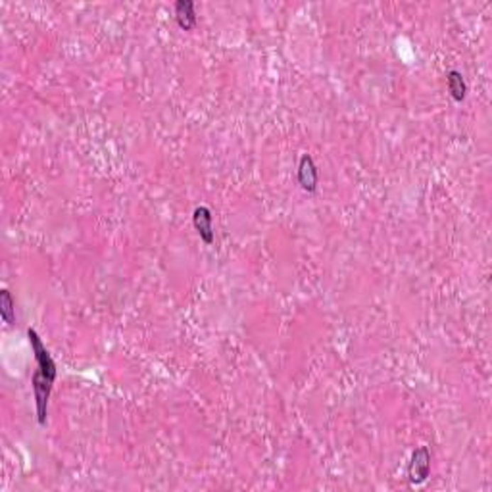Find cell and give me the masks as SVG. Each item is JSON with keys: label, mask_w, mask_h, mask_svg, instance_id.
I'll list each match as a JSON object with an SVG mask.
<instances>
[{"label": "cell", "mask_w": 492, "mask_h": 492, "mask_svg": "<svg viewBox=\"0 0 492 492\" xmlns=\"http://www.w3.org/2000/svg\"><path fill=\"white\" fill-rule=\"evenodd\" d=\"M0 317L6 325L16 322V304H13L12 293L8 289L0 290Z\"/></svg>", "instance_id": "cell-8"}, {"label": "cell", "mask_w": 492, "mask_h": 492, "mask_svg": "<svg viewBox=\"0 0 492 492\" xmlns=\"http://www.w3.org/2000/svg\"><path fill=\"white\" fill-rule=\"evenodd\" d=\"M54 381H50L46 375H43L37 369L31 377V387H33V396H35V412H37V421L39 425H45L46 415H48V398H50V393H53Z\"/></svg>", "instance_id": "cell-1"}, {"label": "cell", "mask_w": 492, "mask_h": 492, "mask_svg": "<svg viewBox=\"0 0 492 492\" xmlns=\"http://www.w3.org/2000/svg\"><path fill=\"white\" fill-rule=\"evenodd\" d=\"M192 225L206 244L214 243V216L208 206H198L192 212Z\"/></svg>", "instance_id": "cell-4"}, {"label": "cell", "mask_w": 492, "mask_h": 492, "mask_svg": "<svg viewBox=\"0 0 492 492\" xmlns=\"http://www.w3.org/2000/svg\"><path fill=\"white\" fill-rule=\"evenodd\" d=\"M447 85H448L450 97H452L456 102H461V100L466 99V94H467L466 79H464V75H461L458 70H450V72L447 73Z\"/></svg>", "instance_id": "cell-7"}, {"label": "cell", "mask_w": 492, "mask_h": 492, "mask_svg": "<svg viewBox=\"0 0 492 492\" xmlns=\"http://www.w3.org/2000/svg\"><path fill=\"white\" fill-rule=\"evenodd\" d=\"M27 339H29V344H31V350H33L37 368H39L40 373L46 375L50 381H56V375H58L56 363H54L53 356L46 350L43 341H40V337L37 335V331L35 329H27Z\"/></svg>", "instance_id": "cell-2"}, {"label": "cell", "mask_w": 492, "mask_h": 492, "mask_svg": "<svg viewBox=\"0 0 492 492\" xmlns=\"http://www.w3.org/2000/svg\"><path fill=\"white\" fill-rule=\"evenodd\" d=\"M431 473V450L425 444H421L414 450L410 466H408V477L412 485H423Z\"/></svg>", "instance_id": "cell-3"}, {"label": "cell", "mask_w": 492, "mask_h": 492, "mask_svg": "<svg viewBox=\"0 0 492 492\" xmlns=\"http://www.w3.org/2000/svg\"><path fill=\"white\" fill-rule=\"evenodd\" d=\"M175 20L179 27L185 31H190L197 26V12H195V2L192 0H179L175 2Z\"/></svg>", "instance_id": "cell-6"}, {"label": "cell", "mask_w": 492, "mask_h": 492, "mask_svg": "<svg viewBox=\"0 0 492 492\" xmlns=\"http://www.w3.org/2000/svg\"><path fill=\"white\" fill-rule=\"evenodd\" d=\"M317 181H319V173H317L314 158L310 154H302L298 162V183L306 192H314L317 189Z\"/></svg>", "instance_id": "cell-5"}]
</instances>
